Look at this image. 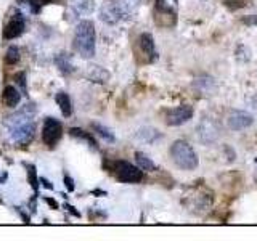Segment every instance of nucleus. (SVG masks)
I'll return each mask as SVG.
<instances>
[{
    "label": "nucleus",
    "instance_id": "14",
    "mask_svg": "<svg viewBox=\"0 0 257 241\" xmlns=\"http://www.w3.org/2000/svg\"><path fill=\"white\" fill-rule=\"evenodd\" d=\"M55 64H56V68L60 69L61 74L64 76H68L71 74L72 71H74V64H72V60H71V55L66 53V52H61L55 56Z\"/></svg>",
    "mask_w": 257,
    "mask_h": 241
},
{
    "label": "nucleus",
    "instance_id": "6",
    "mask_svg": "<svg viewBox=\"0 0 257 241\" xmlns=\"http://www.w3.org/2000/svg\"><path fill=\"white\" fill-rule=\"evenodd\" d=\"M63 137V124L55 117H47L42 127V140L47 147H55Z\"/></svg>",
    "mask_w": 257,
    "mask_h": 241
},
{
    "label": "nucleus",
    "instance_id": "27",
    "mask_svg": "<svg viewBox=\"0 0 257 241\" xmlns=\"http://www.w3.org/2000/svg\"><path fill=\"white\" fill-rule=\"evenodd\" d=\"M39 180H40V183H42V187H44V188H47V190H53V183H52L50 180H47L45 177H40Z\"/></svg>",
    "mask_w": 257,
    "mask_h": 241
},
{
    "label": "nucleus",
    "instance_id": "29",
    "mask_svg": "<svg viewBox=\"0 0 257 241\" xmlns=\"http://www.w3.org/2000/svg\"><path fill=\"white\" fill-rule=\"evenodd\" d=\"M44 199H45V203H47L48 206H50L52 209H58V207H60V206H58V203H56V201H55L53 198H48V196H45Z\"/></svg>",
    "mask_w": 257,
    "mask_h": 241
},
{
    "label": "nucleus",
    "instance_id": "8",
    "mask_svg": "<svg viewBox=\"0 0 257 241\" xmlns=\"http://www.w3.org/2000/svg\"><path fill=\"white\" fill-rule=\"evenodd\" d=\"M24 26H26V18H24V15L20 10H16L12 15V18L8 20V23L5 24V28H4V39L12 40V39L20 37L24 32Z\"/></svg>",
    "mask_w": 257,
    "mask_h": 241
},
{
    "label": "nucleus",
    "instance_id": "2",
    "mask_svg": "<svg viewBox=\"0 0 257 241\" xmlns=\"http://www.w3.org/2000/svg\"><path fill=\"white\" fill-rule=\"evenodd\" d=\"M140 0H104L100 10V20L108 24H117L137 12Z\"/></svg>",
    "mask_w": 257,
    "mask_h": 241
},
{
    "label": "nucleus",
    "instance_id": "25",
    "mask_svg": "<svg viewBox=\"0 0 257 241\" xmlns=\"http://www.w3.org/2000/svg\"><path fill=\"white\" fill-rule=\"evenodd\" d=\"M13 79H15L16 85H18V87L21 88V93L26 95V92H28V87H26V72H24V71L16 72Z\"/></svg>",
    "mask_w": 257,
    "mask_h": 241
},
{
    "label": "nucleus",
    "instance_id": "12",
    "mask_svg": "<svg viewBox=\"0 0 257 241\" xmlns=\"http://www.w3.org/2000/svg\"><path fill=\"white\" fill-rule=\"evenodd\" d=\"M198 135H199V140L203 143H214L219 137V129L217 126L212 123L211 119H204L201 120L199 126H198Z\"/></svg>",
    "mask_w": 257,
    "mask_h": 241
},
{
    "label": "nucleus",
    "instance_id": "1",
    "mask_svg": "<svg viewBox=\"0 0 257 241\" xmlns=\"http://www.w3.org/2000/svg\"><path fill=\"white\" fill-rule=\"evenodd\" d=\"M34 114L36 108L34 104H28L23 109L13 112L12 116H8L5 119V127L8 131L10 139L16 145H28L36 132V123H34Z\"/></svg>",
    "mask_w": 257,
    "mask_h": 241
},
{
    "label": "nucleus",
    "instance_id": "22",
    "mask_svg": "<svg viewBox=\"0 0 257 241\" xmlns=\"http://www.w3.org/2000/svg\"><path fill=\"white\" fill-rule=\"evenodd\" d=\"M23 166L26 167V171H28V180L31 183V187L32 190H34V193L39 191V179H37V172H36V166L34 164H26V163H23Z\"/></svg>",
    "mask_w": 257,
    "mask_h": 241
},
{
    "label": "nucleus",
    "instance_id": "26",
    "mask_svg": "<svg viewBox=\"0 0 257 241\" xmlns=\"http://www.w3.org/2000/svg\"><path fill=\"white\" fill-rule=\"evenodd\" d=\"M63 180H64V185H66V188H68V191H74L76 190V185H74V180L71 179V177L66 174L63 177Z\"/></svg>",
    "mask_w": 257,
    "mask_h": 241
},
{
    "label": "nucleus",
    "instance_id": "33",
    "mask_svg": "<svg viewBox=\"0 0 257 241\" xmlns=\"http://www.w3.org/2000/svg\"><path fill=\"white\" fill-rule=\"evenodd\" d=\"M7 177H8L7 172H4L2 175H0V183H5V182H7Z\"/></svg>",
    "mask_w": 257,
    "mask_h": 241
},
{
    "label": "nucleus",
    "instance_id": "21",
    "mask_svg": "<svg viewBox=\"0 0 257 241\" xmlns=\"http://www.w3.org/2000/svg\"><path fill=\"white\" fill-rule=\"evenodd\" d=\"M21 58V55H20V48L16 47V45H10L7 48V52H5V63L8 64V66H15L16 63L20 61Z\"/></svg>",
    "mask_w": 257,
    "mask_h": 241
},
{
    "label": "nucleus",
    "instance_id": "32",
    "mask_svg": "<svg viewBox=\"0 0 257 241\" xmlns=\"http://www.w3.org/2000/svg\"><path fill=\"white\" fill-rule=\"evenodd\" d=\"M92 193H93V195H101V196H106V191H101V190H93Z\"/></svg>",
    "mask_w": 257,
    "mask_h": 241
},
{
    "label": "nucleus",
    "instance_id": "4",
    "mask_svg": "<svg viewBox=\"0 0 257 241\" xmlns=\"http://www.w3.org/2000/svg\"><path fill=\"white\" fill-rule=\"evenodd\" d=\"M169 153H171V158L175 166L183 169V171H193V169L198 167V155L191 148V145L185 140H175L171 145Z\"/></svg>",
    "mask_w": 257,
    "mask_h": 241
},
{
    "label": "nucleus",
    "instance_id": "19",
    "mask_svg": "<svg viewBox=\"0 0 257 241\" xmlns=\"http://www.w3.org/2000/svg\"><path fill=\"white\" fill-rule=\"evenodd\" d=\"M135 163H137V166H139L142 171H156V166H155V163L145 155V153H142V151H137L135 153Z\"/></svg>",
    "mask_w": 257,
    "mask_h": 241
},
{
    "label": "nucleus",
    "instance_id": "30",
    "mask_svg": "<svg viewBox=\"0 0 257 241\" xmlns=\"http://www.w3.org/2000/svg\"><path fill=\"white\" fill-rule=\"evenodd\" d=\"M64 209H68V211L74 215V217H80V212L79 211H76V207H72L71 204H64Z\"/></svg>",
    "mask_w": 257,
    "mask_h": 241
},
{
    "label": "nucleus",
    "instance_id": "15",
    "mask_svg": "<svg viewBox=\"0 0 257 241\" xmlns=\"http://www.w3.org/2000/svg\"><path fill=\"white\" fill-rule=\"evenodd\" d=\"M55 101L60 106L61 114L64 117H69L72 114V103H71V98H69V95L66 92H58V93H56L55 95Z\"/></svg>",
    "mask_w": 257,
    "mask_h": 241
},
{
    "label": "nucleus",
    "instance_id": "17",
    "mask_svg": "<svg viewBox=\"0 0 257 241\" xmlns=\"http://www.w3.org/2000/svg\"><path fill=\"white\" fill-rule=\"evenodd\" d=\"M69 135H72V137H76V139H79V140H84V142H87V145L90 148H93V150H98V143H96V140L93 139V135L90 134V132H85L84 129H79V127H71L69 129Z\"/></svg>",
    "mask_w": 257,
    "mask_h": 241
},
{
    "label": "nucleus",
    "instance_id": "18",
    "mask_svg": "<svg viewBox=\"0 0 257 241\" xmlns=\"http://www.w3.org/2000/svg\"><path fill=\"white\" fill-rule=\"evenodd\" d=\"M90 127H92V131L98 134L103 140H106V142H109V143H114V142H116V135L112 134V132H111V129H108L106 126H103V124H100V123H92Z\"/></svg>",
    "mask_w": 257,
    "mask_h": 241
},
{
    "label": "nucleus",
    "instance_id": "7",
    "mask_svg": "<svg viewBox=\"0 0 257 241\" xmlns=\"http://www.w3.org/2000/svg\"><path fill=\"white\" fill-rule=\"evenodd\" d=\"M155 21L161 28H171L177 21V15L166 0H156L155 4Z\"/></svg>",
    "mask_w": 257,
    "mask_h": 241
},
{
    "label": "nucleus",
    "instance_id": "5",
    "mask_svg": "<svg viewBox=\"0 0 257 241\" xmlns=\"http://www.w3.org/2000/svg\"><path fill=\"white\" fill-rule=\"evenodd\" d=\"M109 169L114 172L116 179L122 183H139L143 180V171L139 166H134L127 161H114Z\"/></svg>",
    "mask_w": 257,
    "mask_h": 241
},
{
    "label": "nucleus",
    "instance_id": "31",
    "mask_svg": "<svg viewBox=\"0 0 257 241\" xmlns=\"http://www.w3.org/2000/svg\"><path fill=\"white\" fill-rule=\"evenodd\" d=\"M243 21H244L246 24H257V16L252 15V16H249V18H244Z\"/></svg>",
    "mask_w": 257,
    "mask_h": 241
},
{
    "label": "nucleus",
    "instance_id": "20",
    "mask_svg": "<svg viewBox=\"0 0 257 241\" xmlns=\"http://www.w3.org/2000/svg\"><path fill=\"white\" fill-rule=\"evenodd\" d=\"M71 7L74 8L77 15H85L93 10V2L92 0H71Z\"/></svg>",
    "mask_w": 257,
    "mask_h": 241
},
{
    "label": "nucleus",
    "instance_id": "24",
    "mask_svg": "<svg viewBox=\"0 0 257 241\" xmlns=\"http://www.w3.org/2000/svg\"><path fill=\"white\" fill-rule=\"evenodd\" d=\"M52 2V0H18V4L21 5H26L32 13H39L40 12V7Z\"/></svg>",
    "mask_w": 257,
    "mask_h": 241
},
{
    "label": "nucleus",
    "instance_id": "10",
    "mask_svg": "<svg viewBox=\"0 0 257 241\" xmlns=\"http://www.w3.org/2000/svg\"><path fill=\"white\" fill-rule=\"evenodd\" d=\"M139 47L145 56V63H155L158 60V52L155 47V39L148 32H143L139 37Z\"/></svg>",
    "mask_w": 257,
    "mask_h": 241
},
{
    "label": "nucleus",
    "instance_id": "11",
    "mask_svg": "<svg viewBox=\"0 0 257 241\" xmlns=\"http://www.w3.org/2000/svg\"><path fill=\"white\" fill-rule=\"evenodd\" d=\"M228 127L231 131H244V129L251 127L254 124L252 114H249L246 111H233L227 119Z\"/></svg>",
    "mask_w": 257,
    "mask_h": 241
},
{
    "label": "nucleus",
    "instance_id": "9",
    "mask_svg": "<svg viewBox=\"0 0 257 241\" xmlns=\"http://www.w3.org/2000/svg\"><path fill=\"white\" fill-rule=\"evenodd\" d=\"M193 117V108L188 104L172 108L166 112V124L167 126H182Z\"/></svg>",
    "mask_w": 257,
    "mask_h": 241
},
{
    "label": "nucleus",
    "instance_id": "28",
    "mask_svg": "<svg viewBox=\"0 0 257 241\" xmlns=\"http://www.w3.org/2000/svg\"><path fill=\"white\" fill-rule=\"evenodd\" d=\"M15 209H16V212H18V214L21 215V219H23V222H24V223H31V217H29L28 214H24L20 207H15Z\"/></svg>",
    "mask_w": 257,
    "mask_h": 241
},
{
    "label": "nucleus",
    "instance_id": "13",
    "mask_svg": "<svg viewBox=\"0 0 257 241\" xmlns=\"http://www.w3.org/2000/svg\"><path fill=\"white\" fill-rule=\"evenodd\" d=\"M2 101L7 108H16L21 101V93L16 90V87L7 85L4 88V93H2Z\"/></svg>",
    "mask_w": 257,
    "mask_h": 241
},
{
    "label": "nucleus",
    "instance_id": "23",
    "mask_svg": "<svg viewBox=\"0 0 257 241\" xmlns=\"http://www.w3.org/2000/svg\"><path fill=\"white\" fill-rule=\"evenodd\" d=\"M139 135V139L148 142V143H153L156 139H159V132L156 129H151V127H145V129H140V132L137 134Z\"/></svg>",
    "mask_w": 257,
    "mask_h": 241
},
{
    "label": "nucleus",
    "instance_id": "3",
    "mask_svg": "<svg viewBox=\"0 0 257 241\" xmlns=\"http://www.w3.org/2000/svg\"><path fill=\"white\" fill-rule=\"evenodd\" d=\"M74 48L82 58L95 56V24L88 20L77 23L74 32Z\"/></svg>",
    "mask_w": 257,
    "mask_h": 241
},
{
    "label": "nucleus",
    "instance_id": "16",
    "mask_svg": "<svg viewBox=\"0 0 257 241\" xmlns=\"http://www.w3.org/2000/svg\"><path fill=\"white\" fill-rule=\"evenodd\" d=\"M87 79H90L92 82H96V84H104L108 82L109 79V72L106 69H103L100 66H90L87 71Z\"/></svg>",
    "mask_w": 257,
    "mask_h": 241
}]
</instances>
